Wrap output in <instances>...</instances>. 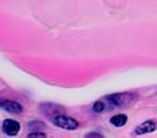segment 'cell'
<instances>
[{
	"instance_id": "6da1fadb",
	"label": "cell",
	"mask_w": 157,
	"mask_h": 138,
	"mask_svg": "<svg viewBox=\"0 0 157 138\" xmlns=\"http://www.w3.org/2000/svg\"><path fill=\"white\" fill-rule=\"evenodd\" d=\"M136 99V95L123 92V94H114L110 96H106L104 99L98 100L94 104L95 113H104L106 110H115V108L126 107Z\"/></svg>"
},
{
	"instance_id": "7a4b0ae2",
	"label": "cell",
	"mask_w": 157,
	"mask_h": 138,
	"mask_svg": "<svg viewBox=\"0 0 157 138\" xmlns=\"http://www.w3.org/2000/svg\"><path fill=\"white\" fill-rule=\"evenodd\" d=\"M53 123L56 125V126L61 127V129H65V130H75V129L78 127L77 121H75L73 118H71V117L61 115V114L53 118Z\"/></svg>"
},
{
	"instance_id": "3957f363",
	"label": "cell",
	"mask_w": 157,
	"mask_h": 138,
	"mask_svg": "<svg viewBox=\"0 0 157 138\" xmlns=\"http://www.w3.org/2000/svg\"><path fill=\"white\" fill-rule=\"evenodd\" d=\"M0 108H3V110L12 113V114H21L23 111V107L19 103L8 100V99H2V98H0Z\"/></svg>"
},
{
	"instance_id": "277c9868",
	"label": "cell",
	"mask_w": 157,
	"mask_h": 138,
	"mask_svg": "<svg viewBox=\"0 0 157 138\" xmlns=\"http://www.w3.org/2000/svg\"><path fill=\"white\" fill-rule=\"evenodd\" d=\"M21 130V125L14 119H6L3 122V131H4L7 136H16Z\"/></svg>"
},
{
	"instance_id": "5b68a950",
	"label": "cell",
	"mask_w": 157,
	"mask_h": 138,
	"mask_svg": "<svg viewBox=\"0 0 157 138\" xmlns=\"http://www.w3.org/2000/svg\"><path fill=\"white\" fill-rule=\"evenodd\" d=\"M157 125L156 122H153V121H146V122H144L142 125H140L136 129V134H145V133H150V131L156 130Z\"/></svg>"
},
{
	"instance_id": "8992f818",
	"label": "cell",
	"mask_w": 157,
	"mask_h": 138,
	"mask_svg": "<svg viewBox=\"0 0 157 138\" xmlns=\"http://www.w3.org/2000/svg\"><path fill=\"white\" fill-rule=\"evenodd\" d=\"M126 122H127V117L125 114H118V115H114V117L111 118V123H113L114 126H117V127L125 126Z\"/></svg>"
},
{
	"instance_id": "52a82bcc",
	"label": "cell",
	"mask_w": 157,
	"mask_h": 138,
	"mask_svg": "<svg viewBox=\"0 0 157 138\" xmlns=\"http://www.w3.org/2000/svg\"><path fill=\"white\" fill-rule=\"evenodd\" d=\"M29 129L30 130H44L45 129V123H42V122H37V121H35V122H30L29 123Z\"/></svg>"
},
{
	"instance_id": "ba28073f",
	"label": "cell",
	"mask_w": 157,
	"mask_h": 138,
	"mask_svg": "<svg viewBox=\"0 0 157 138\" xmlns=\"http://www.w3.org/2000/svg\"><path fill=\"white\" fill-rule=\"evenodd\" d=\"M29 137L34 138V137H46V134L45 133H38V131H33V133L29 134Z\"/></svg>"
},
{
	"instance_id": "9c48e42d",
	"label": "cell",
	"mask_w": 157,
	"mask_h": 138,
	"mask_svg": "<svg viewBox=\"0 0 157 138\" xmlns=\"http://www.w3.org/2000/svg\"><path fill=\"white\" fill-rule=\"evenodd\" d=\"M87 137H102L100 134H96V133H91V134H87Z\"/></svg>"
}]
</instances>
